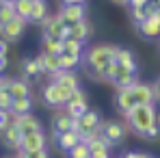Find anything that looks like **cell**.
Listing matches in <instances>:
<instances>
[{
    "mask_svg": "<svg viewBox=\"0 0 160 158\" xmlns=\"http://www.w3.org/2000/svg\"><path fill=\"white\" fill-rule=\"evenodd\" d=\"M115 52H117V46H110V43H98L93 48H89L87 52H82V63L87 65L89 69V76L93 80H98V74L106 67L110 61H115Z\"/></svg>",
    "mask_w": 160,
    "mask_h": 158,
    "instance_id": "1",
    "label": "cell"
},
{
    "mask_svg": "<svg viewBox=\"0 0 160 158\" xmlns=\"http://www.w3.org/2000/svg\"><path fill=\"white\" fill-rule=\"evenodd\" d=\"M130 128H132L138 136H143L152 126H156V108L154 104H138L126 115Z\"/></svg>",
    "mask_w": 160,
    "mask_h": 158,
    "instance_id": "2",
    "label": "cell"
},
{
    "mask_svg": "<svg viewBox=\"0 0 160 158\" xmlns=\"http://www.w3.org/2000/svg\"><path fill=\"white\" fill-rule=\"evenodd\" d=\"M69 95H72L69 89L56 84V82H52V80L41 89V98H43V102H46L48 106H52V108H61V106H65V104H67V100H69Z\"/></svg>",
    "mask_w": 160,
    "mask_h": 158,
    "instance_id": "3",
    "label": "cell"
},
{
    "mask_svg": "<svg viewBox=\"0 0 160 158\" xmlns=\"http://www.w3.org/2000/svg\"><path fill=\"white\" fill-rule=\"evenodd\" d=\"M41 26H43L46 37H54V39H67L69 37V24L61 15H48L41 22Z\"/></svg>",
    "mask_w": 160,
    "mask_h": 158,
    "instance_id": "4",
    "label": "cell"
},
{
    "mask_svg": "<svg viewBox=\"0 0 160 158\" xmlns=\"http://www.w3.org/2000/svg\"><path fill=\"white\" fill-rule=\"evenodd\" d=\"M26 20H22V18H13V20H9L7 24H2L0 26V37L7 41V43H15V41H20L22 37H24V33H26Z\"/></svg>",
    "mask_w": 160,
    "mask_h": 158,
    "instance_id": "5",
    "label": "cell"
},
{
    "mask_svg": "<svg viewBox=\"0 0 160 158\" xmlns=\"http://www.w3.org/2000/svg\"><path fill=\"white\" fill-rule=\"evenodd\" d=\"M48 143V136L43 130H37V132H30V134H24L22 141H20V152H37V150H43Z\"/></svg>",
    "mask_w": 160,
    "mask_h": 158,
    "instance_id": "6",
    "label": "cell"
},
{
    "mask_svg": "<svg viewBox=\"0 0 160 158\" xmlns=\"http://www.w3.org/2000/svg\"><path fill=\"white\" fill-rule=\"evenodd\" d=\"M100 132H102V136L108 139L112 145L121 143V141H123V136H126V128H123V124H121V121H117V119L104 121V124L100 126Z\"/></svg>",
    "mask_w": 160,
    "mask_h": 158,
    "instance_id": "7",
    "label": "cell"
},
{
    "mask_svg": "<svg viewBox=\"0 0 160 158\" xmlns=\"http://www.w3.org/2000/svg\"><path fill=\"white\" fill-rule=\"evenodd\" d=\"M100 126H102V117H100V113L89 108V110L78 119V128H76V132L82 136V134H87V132L100 130Z\"/></svg>",
    "mask_w": 160,
    "mask_h": 158,
    "instance_id": "8",
    "label": "cell"
},
{
    "mask_svg": "<svg viewBox=\"0 0 160 158\" xmlns=\"http://www.w3.org/2000/svg\"><path fill=\"white\" fill-rule=\"evenodd\" d=\"M4 89L9 91V95H11L13 100H15V98H28V95H32L30 82L24 80V78H7Z\"/></svg>",
    "mask_w": 160,
    "mask_h": 158,
    "instance_id": "9",
    "label": "cell"
},
{
    "mask_svg": "<svg viewBox=\"0 0 160 158\" xmlns=\"http://www.w3.org/2000/svg\"><path fill=\"white\" fill-rule=\"evenodd\" d=\"M13 124L18 126V130H20L22 136H24V134H30V132L43 130L41 119H37L32 113H28V115H20V117H13Z\"/></svg>",
    "mask_w": 160,
    "mask_h": 158,
    "instance_id": "10",
    "label": "cell"
},
{
    "mask_svg": "<svg viewBox=\"0 0 160 158\" xmlns=\"http://www.w3.org/2000/svg\"><path fill=\"white\" fill-rule=\"evenodd\" d=\"M58 15H61L67 24H74V22L87 20V9H84V4H61Z\"/></svg>",
    "mask_w": 160,
    "mask_h": 158,
    "instance_id": "11",
    "label": "cell"
},
{
    "mask_svg": "<svg viewBox=\"0 0 160 158\" xmlns=\"http://www.w3.org/2000/svg\"><path fill=\"white\" fill-rule=\"evenodd\" d=\"M115 104H117V108H119L121 115H128L134 106H136L132 87H121V89L117 91V95H115Z\"/></svg>",
    "mask_w": 160,
    "mask_h": 158,
    "instance_id": "12",
    "label": "cell"
},
{
    "mask_svg": "<svg viewBox=\"0 0 160 158\" xmlns=\"http://www.w3.org/2000/svg\"><path fill=\"white\" fill-rule=\"evenodd\" d=\"M115 63H117L119 67H126V69H130V72H136V74H138V61H136V54H134L130 48H119V46H117Z\"/></svg>",
    "mask_w": 160,
    "mask_h": 158,
    "instance_id": "13",
    "label": "cell"
},
{
    "mask_svg": "<svg viewBox=\"0 0 160 158\" xmlns=\"http://www.w3.org/2000/svg\"><path fill=\"white\" fill-rule=\"evenodd\" d=\"M35 61H37V65H39V72H41V74L52 76V74H56V72L61 69V65H58V54L39 52L37 56H35Z\"/></svg>",
    "mask_w": 160,
    "mask_h": 158,
    "instance_id": "14",
    "label": "cell"
},
{
    "mask_svg": "<svg viewBox=\"0 0 160 158\" xmlns=\"http://www.w3.org/2000/svg\"><path fill=\"white\" fill-rule=\"evenodd\" d=\"M50 80H52V82H56V84H61V87H65V89H69V91L80 89L78 76H76L74 72H69V69H58L56 74H52V76H50Z\"/></svg>",
    "mask_w": 160,
    "mask_h": 158,
    "instance_id": "15",
    "label": "cell"
},
{
    "mask_svg": "<svg viewBox=\"0 0 160 158\" xmlns=\"http://www.w3.org/2000/svg\"><path fill=\"white\" fill-rule=\"evenodd\" d=\"M52 136H54V141H56V147L61 150V152H69L76 143H80V134L76 130H69V132H52Z\"/></svg>",
    "mask_w": 160,
    "mask_h": 158,
    "instance_id": "16",
    "label": "cell"
},
{
    "mask_svg": "<svg viewBox=\"0 0 160 158\" xmlns=\"http://www.w3.org/2000/svg\"><path fill=\"white\" fill-rule=\"evenodd\" d=\"M132 91H134V100H136V106L138 104H154V89L152 84L147 82H136L132 84Z\"/></svg>",
    "mask_w": 160,
    "mask_h": 158,
    "instance_id": "17",
    "label": "cell"
},
{
    "mask_svg": "<svg viewBox=\"0 0 160 158\" xmlns=\"http://www.w3.org/2000/svg\"><path fill=\"white\" fill-rule=\"evenodd\" d=\"M136 30L141 33L143 39H160V24L156 18H147L145 22L136 24Z\"/></svg>",
    "mask_w": 160,
    "mask_h": 158,
    "instance_id": "18",
    "label": "cell"
},
{
    "mask_svg": "<svg viewBox=\"0 0 160 158\" xmlns=\"http://www.w3.org/2000/svg\"><path fill=\"white\" fill-rule=\"evenodd\" d=\"M78 128V119H72L67 113H61L52 119V132H69V130H76Z\"/></svg>",
    "mask_w": 160,
    "mask_h": 158,
    "instance_id": "19",
    "label": "cell"
},
{
    "mask_svg": "<svg viewBox=\"0 0 160 158\" xmlns=\"http://www.w3.org/2000/svg\"><path fill=\"white\" fill-rule=\"evenodd\" d=\"M32 95H28V98H15L11 106H9V113L13 115V117H20V115H28V113H32Z\"/></svg>",
    "mask_w": 160,
    "mask_h": 158,
    "instance_id": "20",
    "label": "cell"
},
{
    "mask_svg": "<svg viewBox=\"0 0 160 158\" xmlns=\"http://www.w3.org/2000/svg\"><path fill=\"white\" fill-rule=\"evenodd\" d=\"M48 15H50L48 2H46V0H37V2H32V11H30L28 22H30V24H41Z\"/></svg>",
    "mask_w": 160,
    "mask_h": 158,
    "instance_id": "21",
    "label": "cell"
},
{
    "mask_svg": "<svg viewBox=\"0 0 160 158\" xmlns=\"http://www.w3.org/2000/svg\"><path fill=\"white\" fill-rule=\"evenodd\" d=\"M2 134V143L7 145V147H20V141H22V134H20V130H18V126L11 121L4 130L0 132Z\"/></svg>",
    "mask_w": 160,
    "mask_h": 158,
    "instance_id": "22",
    "label": "cell"
},
{
    "mask_svg": "<svg viewBox=\"0 0 160 158\" xmlns=\"http://www.w3.org/2000/svg\"><path fill=\"white\" fill-rule=\"evenodd\" d=\"M69 37H72V39H78V41H82V43H84V41L91 37V26L87 24V20L69 24Z\"/></svg>",
    "mask_w": 160,
    "mask_h": 158,
    "instance_id": "23",
    "label": "cell"
},
{
    "mask_svg": "<svg viewBox=\"0 0 160 158\" xmlns=\"http://www.w3.org/2000/svg\"><path fill=\"white\" fill-rule=\"evenodd\" d=\"M138 80H136V72H130V69H126V67H119L117 69V76H115V80H112V84L115 87H132V84H136Z\"/></svg>",
    "mask_w": 160,
    "mask_h": 158,
    "instance_id": "24",
    "label": "cell"
},
{
    "mask_svg": "<svg viewBox=\"0 0 160 158\" xmlns=\"http://www.w3.org/2000/svg\"><path fill=\"white\" fill-rule=\"evenodd\" d=\"M22 74H24V80H37L41 76V72H39V65H37V61L35 59H22Z\"/></svg>",
    "mask_w": 160,
    "mask_h": 158,
    "instance_id": "25",
    "label": "cell"
},
{
    "mask_svg": "<svg viewBox=\"0 0 160 158\" xmlns=\"http://www.w3.org/2000/svg\"><path fill=\"white\" fill-rule=\"evenodd\" d=\"M61 43H63V50H61V52H65V54L82 56V52H84V43H82V41H78V39L67 37V39H61Z\"/></svg>",
    "mask_w": 160,
    "mask_h": 158,
    "instance_id": "26",
    "label": "cell"
},
{
    "mask_svg": "<svg viewBox=\"0 0 160 158\" xmlns=\"http://www.w3.org/2000/svg\"><path fill=\"white\" fill-rule=\"evenodd\" d=\"M80 63H82V56H74V54H65V52L58 54V65H61V69H69V72H74Z\"/></svg>",
    "mask_w": 160,
    "mask_h": 158,
    "instance_id": "27",
    "label": "cell"
},
{
    "mask_svg": "<svg viewBox=\"0 0 160 158\" xmlns=\"http://www.w3.org/2000/svg\"><path fill=\"white\" fill-rule=\"evenodd\" d=\"M61 50H63L61 39H54V37H46V35H43V39H41V52H46V54H61Z\"/></svg>",
    "mask_w": 160,
    "mask_h": 158,
    "instance_id": "28",
    "label": "cell"
},
{
    "mask_svg": "<svg viewBox=\"0 0 160 158\" xmlns=\"http://www.w3.org/2000/svg\"><path fill=\"white\" fill-rule=\"evenodd\" d=\"M87 110H89L87 100H84V102H67V104H65V113H67L72 119H80Z\"/></svg>",
    "mask_w": 160,
    "mask_h": 158,
    "instance_id": "29",
    "label": "cell"
},
{
    "mask_svg": "<svg viewBox=\"0 0 160 158\" xmlns=\"http://www.w3.org/2000/svg\"><path fill=\"white\" fill-rule=\"evenodd\" d=\"M67 156L69 158H91V147H89L84 141H80V143H76V145L67 152Z\"/></svg>",
    "mask_w": 160,
    "mask_h": 158,
    "instance_id": "30",
    "label": "cell"
},
{
    "mask_svg": "<svg viewBox=\"0 0 160 158\" xmlns=\"http://www.w3.org/2000/svg\"><path fill=\"white\" fill-rule=\"evenodd\" d=\"M13 7H15V15L28 22V18H30V11H32V0H18Z\"/></svg>",
    "mask_w": 160,
    "mask_h": 158,
    "instance_id": "31",
    "label": "cell"
},
{
    "mask_svg": "<svg viewBox=\"0 0 160 158\" xmlns=\"http://www.w3.org/2000/svg\"><path fill=\"white\" fill-rule=\"evenodd\" d=\"M13 18H15V7L9 4V2H4V4L0 7V26L7 24L9 20H13Z\"/></svg>",
    "mask_w": 160,
    "mask_h": 158,
    "instance_id": "32",
    "label": "cell"
},
{
    "mask_svg": "<svg viewBox=\"0 0 160 158\" xmlns=\"http://www.w3.org/2000/svg\"><path fill=\"white\" fill-rule=\"evenodd\" d=\"M20 158H50L48 150H37V152H20Z\"/></svg>",
    "mask_w": 160,
    "mask_h": 158,
    "instance_id": "33",
    "label": "cell"
},
{
    "mask_svg": "<svg viewBox=\"0 0 160 158\" xmlns=\"http://www.w3.org/2000/svg\"><path fill=\"white\" fill-rule=\"evenodd\" d=\"M11 102H13V98L9 95V91H7V89H0V108H2V110H9Z\"/></svg>",
    "mask_w": 160,
    "mask_h": 158,
    "instance_id": "34",
    "label": "cell"
},
{
    "mask_svg": "<svg viewBox=\"0 0 160 158\" xmlns=\"http://www.w3.org/2000/svg\"><path fill=\"white\" fill-rule=\"evenodd\" d=\"M11 121H13V115H11L9 110H2V108H0V132L4 130Z\"/></svg>",
    "mask_w": 160,
    "mask_h": 158,
    "instance_id": "35",
    "label": "cell"
},
{
    "mask_svg": "<svg viewBox=\"0 0 160 158\" xmlns=\"http://www.w3.org/2000/svg\"><path fill=\"white\" fill-rule=\"evenodd\" d=\"M132 20H134V24H141V22H145V20H147V13H145V9H143V7L132 9Z\"/></svg>",
    "mask_w": 160,
    "mask_h": 158,
    "instance_id": "36",
    "label": "cell"
},
{
    "mask_svg": "<svg viewBox=\"0 0 160 158\" xmlns=\"http://www.w3.org/2000/svg\"><path fill=\"white\" fill-rule=\"evenodd\" d=\"M91 158H110V150L95 147V150H91Z\"/></svg>",
    "mask_w": 160,
    "mask_h": 158,
    "instance_id": "37",
    "label": "cell"
},
{
    "mask_svg": "<svg viewBox=\"0 0 160 158\" xmlns=\"http://www.w3.org/2000/svg\"><path fill=\"white\" fill-rule=\"evenodd\" d=\"M158 134H160V128H158V124H156V126H152L149 130L143 134V139H149V141H154V139H158Z\"/></svg>",
    "mask_w": 160,
    "mask_h": 158,
    "instance_id": "38",
    "label": "cell"
},
{
    "mask_svg": "<svg viewBox=\"0 0 160 158\" xmlns=\"http://www.w3.org/2000/svg\"><path fill=\"white\" fill-rule=\"evenodd\" d=\"M119 158H152V156H149V154H145V152H134V150H130V152L121 154Z\"/></svg>",
    "mask_w": 160,
    "mask_h": 158,
    "instance_id": "39",
    "label": "cell"
},
{
    "mask_svg": "<svg viewBox=\"0 0 160 158\" xmlns=\"http://www.w3.org/2000/svg\"><path fill=\"white\" fill-rule=\"evenodd\" d=\"M149 0H128V4L132 7V9H138V7H145Z\"/></svg>",
    "mask_w": 160,
    "mask_h": 158,
    "instance_id": "40",
    "label": "cell"
},
{
    "mask_svg": "<svg viewBox=\"0 0 160 158\" xmlns=\"http://www.w3.org/2000/svg\"><path fill=\"white\" fill-rule=\"evenodd\" d=\"M7 54H9V43L0 37V56H7Z\"/></svg>",
    "mask_w": 160,
    "mask_h": 158,
    "instance_id": "41",
    "label": "cell"
},
{
    "mask_svg": "<svg viewBox=\"0 0 160 158\" xmlns=\"http://www.w3.org/2000/svg\"><path fill=\"white\" fill-rule=\"evenodd\" d=\"M152 89H154V98H156V100H160V78L152 84Z\"/></svg>",
    "mask_w": 160,
    "mask_h": 158,
    "instance_id": "42",
    "label": "cell"
},
{
    "mask_svg": "<svg viewBox=\"0 0 160 158\" xmlns=\"http://www.w3.org/2000/svg\"><path fill=\"white\" fill-rule=\"evenodd\" d=\"M7 67H9V59H7V56H0V74H2Z\"/></svg>",
    "mask_w": 160,
    "mask_h": 158,
    "instance_id": "43",
    "label": "cell"
},
{
    "mask_svg": "<svg viewBox=\"0 0 160 158\" xmlns=\"http://www.w3.org/2000/svg\"><path fill=\"white\" fill-rule=\"evenodd\" d=\"M63 4H84V0H63Z\"/></svg>",
    "mask_w": 160,
    "mask_h": 158,
    "instance_id": "44",
    "label": "cell"
},
{
    "mask_svg": "<svg viewBox=\"0 0 160 158\" xmlns=\"http://www.w3.org/2000/svg\"><path fill=\"white\" fill-rule=\"evenodd\" d=\"M4 82H7V78H2V74H0V89H4Z\"/></svg>",
    "mask_w": 160,
    "mask_h": 158,
    "instance_id": "45",
    "label": "cell"
},
{
    "mask_svg": "<svg viewBox=\"0 0 160 158\" xmlns=\"http://www.w3.org/2000/svg\"><path fill=\"white\" fill-rule=\"evenodd\" d=\"M112 2H117V4H128V0H112Z\"/></svg>",
    "mask_w": 160,
    "mask_h": 158,
    "instance_id": "46",
    "label": "cell"
},
{
    "mask_svg": "<svg viewBox=\"0 0 160 158\" xmlns=\"http://www.w3.org/2000/svg\"><path fill=\"white\" fill-rule=\"evenodd\" d=\"M2 2H9V4H15L18 0H2Z\"/></svg>",
    "mask_w": 160,
    "mask_h": 158,
    "instance_id": "47",
    "label": "cell"
},
{
    "mask_svg": "<svg viewBox=\"0 0 160 158\" xmlns=\"http://www.w3.org/2000/svg\"><path fill=\"white\" fill-rule=\"evenodd\" d=\"M156 20H158V24H160V9H158V13H156Z\"/></svg>",
    "mask_w": 160,
    "mask_h": 158,
    "instance_id": "48",
    "label": "cell"
},
{
    "mask_svg": "<svg viewBox=\"0 0 160 158\" xmlns=\"http://www.w3.org/2000/svg\"><path fill=\"white\" fill-rule=\"evenodd\" d=\"M154 4H156V7H158V9H160V0H154Z\"/></svg>",
    "mask_w": 160,
    "mask_h": 158,
    "instance_id": "49",
    "label": "cell"
},
{
    "mask_svg": "<svg viewBox=\"0 0 160 158\" xmlns=\"http://www.w3.org/2000/svg\"><path fill=\"white\" fill-rule=\"evenodd\" d=\"M156 124H158V128H160V115H158V117H156Z\"/></svg>",
    "mask_w": 160,
    "mask_h": 158,
    "instance_id": "50",
    "label": "cell"
},
{
    "mask_svg": "<svg viewBox=\"0 0 160 158\" xmlns=\"http://www.w3.org/2000/svg\"><path fill=\"white\" fill-rule=\"evenodd\" d=\"M7 158H20V154H18V156H7Z\"/></svg>",
    "mask_w": 160,
    "mask_h": 158,
    "instance_id": "51",
    "label": "cell"
},
{
    "mask_svg": "<svg viewBox=\"0 0 160 158\" xmlns=\"http://www.w3.org/2000/svg\"><path fill=\"white\" fill-rule=\"evenodd\" d=\"M2 4H4V2H2V0H0V7H2Z\"/></svg>",
    "mask_w": 160,
    "mask_h": 158,
    "instance_id": "52",
    "label": "cell"
},
{
    "mask_svg": "<svg viewBox=\"0 0 160 158\" xmlns=\"http://www.w3.org/2000/svg\"><path fill=\"white\" fill-rule=\"evenodd\" d=\"M149 2H154V0H149Z\"/></svg>",
    "mask_w": 160,
    "mask_h": 158,
    "instance_id": "53",
    "label": "cell"
},
{
    "mask_svg": "<svg viewBox=\"0 0 160 158\" xmlns=\"http://www.w3.org/2000/svg\"><path fill=\"white\" fill-rule=\"evenodd\" d=\"M32 2H37V0H32Z\"/></svg>",
    "mask_w": 160,
    "mask_h": 158,
    "instance_id": "54",
    "label": "cell"
}]
</instances>
